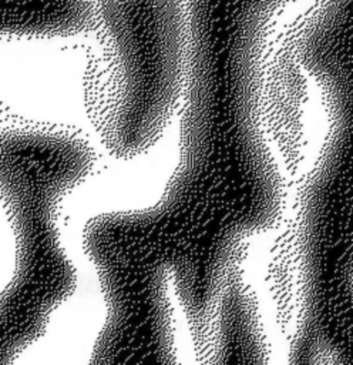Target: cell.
Returning <instances> with one entry per match:
<instances>
[{"instance_id": "2", "label": "cell", "mask_w": 353, "mask_h": 365, "mask_svg": "<svg viewBox=\"0 0 353 365\" xmlns=\"http://www.w3.org/2000/svg\"><path fill=\"white\" fill-rule=\"evenodd\" d=\"M94 26L95 0H0V38L68 37Z\"/></svg>"}, {"instance_id": "1", "label": "cell", "mask_w": 353, "mask_h": 365, "mask_svg": "<svg viewBox=\"0 0 353 365\" xmlns=\"http://www.w3.org/2000/svg\"><path fill=\"white\" fill-rule=\"evenodd\" d=\"M93 164L91 145L75 131L0 120V207L14 241L13 275L0 292V365L41 338L74 288L75 274L58 238V207Z\"/></svg>"}]
</instances>
